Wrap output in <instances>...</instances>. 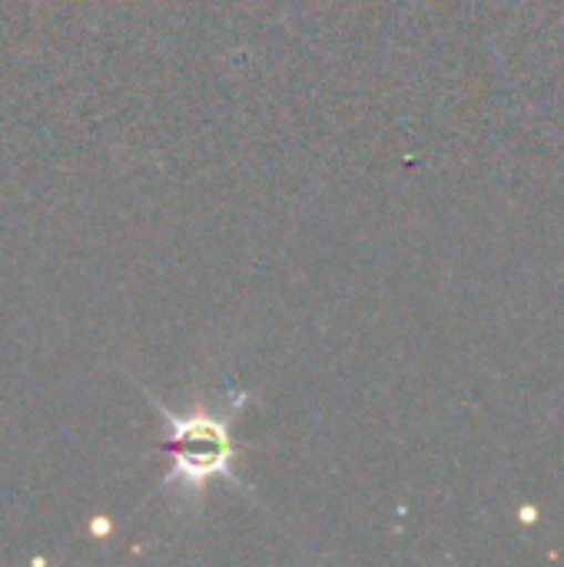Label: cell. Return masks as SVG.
I'll use <instances>...</instances> for the list:
<instances>
[{"label":"cell","mask_w":564,"mask_h":567,"mask_svg":"<svg viewBox=\"0 0 564 567\" xmlns=\"http://www.w3.org/2000/svg\"><path fill=\"white\" fill-rule=\"evenodd\" d=\"M146 399L166 425L163 452L173 458L156 495H176V505L183 512H196L213 482H226L236 495L253 498V488L236 472L233 442V419L246 409L249 392L226 389L223 395L196 399L183 409L166 405L153 392H146Z\"/></svg>","instance_id":"obj_1"}]
</instances>
